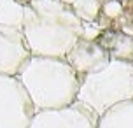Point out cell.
I'll return each instance as SVG.
<instances>
[{"label": "cell", "instance_id": "2", "mask_svg": "<svg viewBox=\"0 0 133 128\" xmlns=\"http://www.w3.org/2000/svg\"><path fill=\"white\" fill-rule=\"evenodd\" d=\"M18 77L35 111L61 109L77 102L81 75L65 58L32 56Z\"/></svg>", "mask_w": 133, "mask_h": 128}, {"label": "cell", "instance_id": "1", "mask_svg": "<svg viewBox=\"0 0 133 128\" xmlns=\"http://www.w3.org/2000/svg\"><path fill=\"white\" fill-rule=\"evenodd\" d=\"M23 34L32 56L65 58L82 35V21L60 0H30L25 4Z\"/></svg>", "mask_w": 133, "mask_h": 128}, {"label": "cell", "instance_id": "12", "mask_svg": "<svg viewBox=\"0 0 133 128\" xmlns=\"http://www.w3.org/2000/svg\"><path fill=\"white\" fill-rule=\"evenodd\" d=\"M102 11H103V14H105L107 18H117V16H121V12H123V4H121L119 0H107L105 4L102 5Z\"/></svg>", "mask_w": 133, "mask_h": 128}, {"label": "cell", "instance_id": "6", "mask_svg": "<svg viewBox=\"0 0 133 128\" xmlns=\"http://www.w3.org/2000/svg\"><path fill=\"white\" fill-rule=\"evenodd\" d=\"M30 58L32 53L23 30L0 25V74L18 77Z\"/></svg>", "mask_w": 133, "mask_h": 128}, {"label": "cell", "instance_id": "11", "mask_svg": "<svg viewBox=\"0 0 133 128\" xmlns=\"http://www.w3.org/2000/svg\"><path fill=\"white\" fill-rule=\"evenodd\" d=\"M72 9L82 23L84 21L89 23V21L96 20L98 12L102 11V2L100 0H77L72 5Z\"/></svg>", "mask_w": 133, "mask_h": 128}, {"label": "cell", "instance_id": "13", "mask_svg": "<svg viewBox=\"0 0 133 128\" xmlns=\"http://www.w3.org/2000/svg\"><path fill=\"white\" fill-rule=\"evenodd\" d=\"M100 35V28L93 23H82V35L81 39H86V41H95Z\"/></svg>", "mask_w": 133, "mask_h": 128}, {"label": "cell", "instance_id": "3", "mask_svg": "<svg viewBox=\"0 0 133 128\" xmlns=\"http://www.w3.org/2000/svg\"><path fill=\"white\" fill-rule=\"evenodd\" d=\"M133 100V61L110 60L105 68L81 77L77 102L95 114H103L116 104Z\"/></svg>", "mask_w": 133, "mask_h": 128}, {"label": "cell", "instance_id": "4", "mask_svg": "<svg viewBox=\"0 0 133 128\" xmlns=\"http://www.w3.org/2000/svg\"><path fill=\"white\" fill-rule=\"evenodd\" d=\"M35 112L19 77L0 74V128H28Z\"/></svg>", "mask_w": 133, "mask_h": 128}, {"label": "cell", "instance_id": "5", "mask_svg": "<svg viewBox=\"0 0 133 128\" xmlns=\"http://www.w3.org/2000/svg\"><path fill=\"white\" fill-rule=\"evenodd\" d=\"M96 125L98 114L75 102L68 107L37 111L28 128H96Z\"/></svg>", "mask_w": 133, "mask_h": 128}, {"label": "cell", "instance_id": "9", "mask_svg": "<svg viewBox=\"0 0 133 128\" xmlns=\"http://www.w3.org/2000/svg\"><path fill=\"white\" fill-rule=\"evenodd\" d=\"M105 47L112 60L133 61V37L128 34H112L109 35L107 44H102Z\"/></svg>", "mask_w": 133, "mask_h": 128}, {"label": "cell", "instance_id": "15", "mask_svg": "<svg viewBox=\"0 0 133 128\" xmlns=\"http://www.w3.org/2000/svg\"><path fill=\"white\" fill-rule=\"evenodd\" d=\"M18 2H21V4H28L30 0H18Z\"/></svg>", "mask_w": 133, "mask_h": 128}, {"label": "cell", "instance_id": "14", "mask_svg": "<svg viewBox=\"0 0 133 128\" xmlns=\"http://www.w3.org/2000/svg\"><path fill=\"white\" fill-rule=\"evenodd\" d=\"M60 2H63V4H66V5H70V7H72L74 4L77 2V0H60Z\"/></svg>", "mask_w": 133, "mask_h": 128}, {"label": "cell", "instance_id": "7", "mask_svg": "<svg viewBox=\"0 0 133 128\" xmlns=\"http://www.w3.org/2000/svg\"><path fill=\"white\" fill-rule=\"evenodd\" d=\"M65 60L70 63V67L81 77H84V75L95 74L102 68H105L112 58L102 44H98L95 41L79 39L72 46V49L66 53Z\"/></svg>", "mask_w": 133, "mask_h": 128}, {"label": "cell", "instance_id": "10", "mask_svg": "<svg viewBox=\"0 0 133 128\" xmlns=\"http://www.w3.org/2000/svg\"><path fill=\"white\" fill-rule=\"evenodd\" d=\"M23 20H25V4L18 0H0V25L23 30Z\"/></svg>", "mask_w": 133, "mask_h": 128}, {"label": "cell", "instance_id": "8", "mask_svg": "<svg viewBox=\"0 0 133 128\" xmlns=\"http://www.w3.org/2000/svg\"><path fill=\"white\" fill-rule=\"evenodd\" d=\"M96 128H133V100L116 104L98 116Z\"/></svg>", "mask_w": 133, "mask_h": 128}]
</instances>
